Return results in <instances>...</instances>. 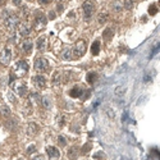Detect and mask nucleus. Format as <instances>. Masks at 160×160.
<instances>
[{
	"instance_id": "72a5a7b5",
	"label": "nucleus",
	"mask_w": 160,
	"mask_h": 160,
	"mask_svg": "<svg viewBox=\"0 0 160 160\" xmlns=\"http://www.w3.org/2000/svg\"><path fill=\"white\" fill-rule=\"evenodd\" d=\"M32 160H45V159H44V156H42V155H37V156H35Z\"/></svg>"
},
{
	"instance_id": "1a4fd4ad",
	"label": "nucleus",
	"mask_w": 160,
	"mask_h": 160,
	"mask_svg": "<svg viewBox=\"0 0 160 160\" xmlns=\"http://www.w3.org/2000/svg\"><path fill=\"white\" fill-rule=\"evenodd\" d=\"M45 24H46V17L42 16V14H40V16L35 19V24H34V26L36 27V30H41Z\"/></svg>"
},
{
	"instance_id": "e433bc0d",
	"label": "nucleus",
	"mask_w": 160,
	"mask_h": 160,
	"mask_svg": "<svg viewBox=\"0 0 160 160\" xmlns=\"http://www.w3.org/2000/svg\"><path fill=\"white\" fill-rule=\"evenodd\" d=\"M40 1V4H42V5H44V4H47L49 3V0H39Z\"/></svg>"
},
{
	"instance_id": "f3484780",
	"label": "nucleus",
	"mask_w": 160,
	"mask_h": 160,
	"mask_svg": "<svg viewBox=\"0 0 160 160\" xmlns=\"http://www.w3.org/2000/svg\"><path fill=\"white\" fill-rule=\"evenodd\" d=\"M27 90H28V88H27V86H26V85H22V86H19V87H18V90H17V91H18L19 96H22V97H24V96L27 95V92H28V91H27Z\"/></svg>"
},
{
	"instance_id": "58836bf2",
	"label": "nucleus",
	"mask_w": 160,
	"mask_h": 160,
	"mask_svg": "<svg viewBox=\"0 0 160 160\" xmlns=\"http://www.w3.org/2000/svg\"><path fill=\"white\" fill-rule=\"evenodd\" d=\"M55 16V13H54V12H50V13H49V17H50V18H53V17H54Z\"/></svg>"
},
{
	"instance_id": "dca6fc26",
	"label": "nucleus",
	"mask_w": 160,
	"mask_h": 160,
	"mask_svg": "<svg viewBox=\"0 0 160 160\" xmlns=\"http://www.w3.org/2000/svg\"><path fill=\"white\" fill-rule=\"evenodd\" d=\"M103 36H104V39H105V40L113 39V36H114V30H113V28H106L105 31H104Z\"/></svg>"
},
{
	"instance_id": "412c9836",
	"label": "nucleus",
	"mask_w": 160,
	"mask_h": 160,
	"mask_svg": "<svg viewBox=\"0 0 160 160\" xmlns=\"http://www.w3.org/2000/svg\"><path fill=\"white\" fill-rule=\"evenodd\" d=\"M16 126H17L16 119H11V120L7 122V127H8V129H11V131H13V129L16 128Z\"/></svg>"
},
{
	"instance_id": "4c0bfd02",
	"label": "nucleus",
	"mask_w": 160,
	"mask_h": 160,
	"mask_svg": "<svg viewBox=\"0 0 160 160\" xmlns=\"http://www.w3.org/2000/svg\"><path fill=\"white\" fill-rule=\"evenodd\" d=\"M13 3L16 4V5H19V4H21V0H13Z\"/></svg>"
},
{
	"instance_id": "6ab92c4d",
	"label": "nucleus",
	"mask_w": 160,
	"mask_h": 160,
	"mask_svg": "<svg viewBox=\"0 0 160 160\" xmlns=\"http://www.w3.org/2000/svg\"><path fill=\"white\" fill-rule=\"evenodd\" d=\"M30 34H31V30H30L28 26H26V24L21 26V35L22 36H28Z\"/></svg>"
},
{
	"instance_id": "7ed1b4c3",
	"label": "nucleus",
	"mask_w": 160,
	"mask_h": 160,
	"mask_svg": "<svg viewBox=\"0 0 160 160\" xmlns=\"http://www.w3.org/2000/svg\"><path fill=\"white\" fill-rule=\"evenodd\" d=\"M46 154H47V156H49V160H58L60 156L59 150H58L55 146H47L46 147Z\"/></svg>"
},
{
	"instance_id": "aec40b11",
	"label": "nucleus",
	"mask_w": 160,
	"mask_h": 160,
	"mask_svg": "<svg viewBox=\"0 0 160 160\" xmlns=\"http://www.w3.org/2000/svg\"><path fill=\"white\" fill-rule=\"evenodd\" d=\"M86 78H87V82L88 83H93V82H95V80H96V73L95 72H90Z\"/></svg>"
},
{
	"instance_id": "4be33fe9",
	"label": "nucleus",
	"mask_w": 160,
	"mask_h": 160,
	"mask_svg": "<svg viewBox=\"0 0 160 160\" xmlns=\"http://www.w3.org/2000/svg\"><path fill=\"white\" fill-rule=\"evenodd\" d=\"M124 8L128 11L133 8V0H124Z\"/></svg>"
},
{
	"instance_id": "ea45409f",
	"label": "nucleus",
	"mask_w": 160,
	"mask_h": 160,
	"mask_svg": "<svg viewBox=\"0 0 160 160\" xmlns=\"http://www.w3.org/2000/svg\"><path fill=\"white\" fill-rule=\"evenodd\" d=\"M18 160H22V159H18Z\"/></svg>"
},
{
	"instance_id": "9d476101",
	"label": "nucleus",
	"mask_w": 160,
	"mask_h": 160,
	"mask_svg": "<svg viewBox=\"0 0 160 160\" xmlns=\"http://www.w3.org/2000/svg\"><path fill=\"white\" fill-rule=\"evenodd\" d=\"M83 92H85V90H82L80 86H74V87L70 90L69 95L72 96V97H82V96H83Z\"/></svg>"
},
{
	"instance_id": "f8f14e48",
	"label": "nucleus",
	"mask_w": 160,
	"mask_h": 160,
	"mask_svg": "<svg viewBox=\"0 0 160 160\" xmlns=\"http://www.w3.org/2000/svg\"><path fill=\"white\" fill-rule=\"evenodd\" d=\"M67 155H68V157H69L70 160H76L77 159V156H78V147H76V146L70 147L69 151L67 152Z\"/></svg>"
},
{
	"instance_id": "ddd939ff",
	"label": "nucleus",
	"mask_w": 160,
	"mask_h": 160,
	"mask_svg": "<svg viewBox=\"0 0 160 160\" xmlns=\"http://www.w3.org/2000/svg\"><path fill=\"white\" fill-rule=\"evenodd\" d=\"M36 46L39 50H45V47H46V37L45 36L39 37V40L36 42Z\"/></svg>"
},
{
	"instance_id": "b1692460",
	"label": "nucleus",
	"mask_w": 160,
	"mask_h": 160,
	"mask_svg": "<svg viewBox=\"0 0 160 160\" xmlns=\"http://www.w3.org/2000/svg\"><path fill=\"white\" fill-rule=\"evenodd\" d=\"M59 82H60V73H55V74L53 76V83H54V85H58Z\"/></svg>"
},
{
	"instance_id": "20e7f679",
	"label": "nucleus",
	"mask_w": 160,
	"mask_h": 160,
	"mask_svg": "<svg viewBox=\"0 0 160 160\" xmlns=\"http://www.w3.org/2000/svg\"><path fill=\"white\" fill-rule=\"evenodd\" d=\"M82 8H83V12H85V18L86 19H90L91 16H92V13H93V4H92V1H85V3H83V5H82Z\"/></svg>"
},
{
	"instance_id": "c9c22d12",
	"label": "nucleus",
	"mask_w": 160,
	"mask_h": 160,
	"mask_svg": "<svg viewBox=\"0 0 160 160\" xmlns=\"http://www.w3.org/2000/svg\"><path fill=\"white\" fill-rule=\"evenodd\" d=\"M145 82H151V77L150 76H145Z\"/></svg>"
},
{
	"instance_id": "cd10ccee",
	"label": "nucleus",
	"mask_w": 160,
	"mask_h": 160,
	"mask_svg": "<svg viewBox=\"0 0 160 160\" xmlns=\"http://www.w3.org/2000/svg\"><path fill=\"white\" fill-rule=\"evenodd\" d=\"M34 151H36V147H35V145H31V146L27 149V152H28V154H32Z\"/></svg>"
},
{
	"instance_id": "0eeeda50",
	"label": "nucleus",
	"mask_w": 160,
	"mask_h": 160,
	"mask_svg": "<svg viewBox=\"0 0 160 160\" xmlns=\"http://www.w3.org/2000/svg\"><path fill=\"white\" fill-rule=\"evenodd\" d=\"M12 59V54H11V50L9 49H4L3 51H1V54H0V63L4 65L9 64V62H11Z\"/></svg>"
},
{
	"instance_id": "423d86ee",
	"label": "nucleus",
	"mask_w": 160,
	"mask_h": 160,
	"mask_svg": "<svg viewBox=\"0 0 160 160\" xmlns=\"http://www.w3.org/2000/svg\"><path fill=\"white\" fill-rule=\"evenodd\" d=\"M47 67H49V64H47V60L45 59V58H39V59H36V62H35V69L36 70L42 72V70H46Z\"/></svg>"
},
{
	"instance_id": "c756f323",
	"label": "nucleus",
	"mask_w": 160,
	"mask_h": 160,
	"mask_svg": "<svg viewBox=\"0 0 160 160\" xmlns=\"http://www.w3.org/2000/svg\"><path fill=\"white\" fill-rule=\"evenodd\" d=\"M106 113H108V115L110 117V118H114V111H113V109L108 108V109H106Z\"/></svg>"
},
{
	"instance_id": "f704fd0d",
	"label": "nucleus",
	"mask_w": 160,
	"mask_h": 160,
	"mask_svg": "<svg viewBox=\"0 0 160 160\" xmlns=\"http://www.w3.org/2000/svg\"><path fill=\"white\" fill-rule=\"evenodd\" d=\"M103 152H99V154H95V159H100V157H103Z\"/></svg>"
},
{
	"instance_id": "9b49d317",
	"label": "nucleus",
	"mask_w": 160,
	"mask_h": 160,
	"mask_svg": "<svg viewBox=\"0 0 160 160\" xmlns=\"http://www.w3.org/2000/svg\"><path fill=\"white\" fill-rule=\"evenodd\" d=\"M32 47H34V44H32L31 40H24V42L22 44V50H23L26 54H30L32 51Z\"/></svg>"
},
{
	"instance_id": "f257e3e1",
	"label": "nucleus",
	"mask_w": 160,
	"mask_h": 160,
	"mask_svg": "<svg viewBox=\"0 0 160 160\" xmlns=\"http://www.w3.org/2000/svg\"><path fill=\"white\" fill-rule=\"evenodd\" d=\"M85 53H86V41L85 40H80V41H77V44L72 49V57L81 58Z\"/></svg>"
},
{
	"instance_id": "f03ea898",
	"label": "nucleus",
	"mask_w": 160,
	"mask_h": 160,
	"mask_svg": "<svg viewBox=\"0 0 160 160\" xmlns=\"http://www.w3.org/2000/svg\"><path fill=\"white\" fill-rule=\"evenodd\" d=\"M27 72H28V64H27V62L19 60V62L16 63V65H14V73H16L17 77H23Z\"/></svg>"
},
{
	"instance_id": "4468645a",
	"label": "nucleus",
	"mask_w": 160,
	"mask_h": 160,
	"mask_svg": "<svg viewBox=\"0 0 160 160\" xmlns=\"http://www.w3.org/2000/svg\"><path fill=\"white\" fill-rule=\"evenodd\" d=\"M62 59L63 60H70L72 59V50L69 47H67L65 50H63L62 53Z\"/></svg>"
},
{
	"instance_id": "2f4dec72",
	"label": "nucleus",
	"mask_w": 160,
	"mask_h": 160,
	"mask_svg": "<svg viewBox=\"0 0 160 160\" xmlns=\"http://www.w3.org/2000/svg\"><path fill=\"white\" fill-rule=\"evenodd\" d=\"M41 100H42V105H44V106H46V108H49V106H50V104H49V101H47V99H41Z\"/></svg>"
},
{
	"instance_id": "39448f33",
	"label": "nucleus",
	"mask_w": 160,
	"mask_h": 160,
	"mask_svg": "<svg viewBox=\"0 0 160 160\" xmlns=\"http://www.w3.org/2000/svg\"><path fill=\"white\" fill-rule=\"evenodd\" d=\"M5 26L11 31L16 30V27L18 26V18L16 16H9L8 18H5Z\"/></svg>"
},
{
	"instance_id": "a878e982",
	"label": "nucleus",
	"mask_w": 160,
	"mask_h": 160,
	"mask_svg": "<svg viewBox=\"0 0 160 160\" xmlns=\"http://www.w3.org/2000/svg\"><path fill=\"white\" fill-rule=\"evenodd\" d=\"M106 19H108V14L106 13H101L100 16H99V22H100V23H104Z\"/></svg>"
},
{
	"instance_id": "bb28decb",
	"label": "nucleus",
	"mask_w": 160,
	"mask_h": 160,
	"mask_svg": "<svg viewBox=\"0 0 160 160\" xmlns=\"http://www.w3.org/2000/svg\"><path fill=\"white\" fill-rule=\"evenodd\" d=\"M58 140H59V144L62 145V146H64V145L67 144V138H65V137H63V136H59V138H58Z\"/></svg>"
},
{
	"instance_id": "5701e85b",
	"label": "nucleus",
	"mask_w": 160,
	"mask_h": 160,
	"mask_svg": "<svg viewBox=\"0 0 160 160\" xmlns=\"http://www.w3.org/2000/svg\"><path fill=\"white\" fill-rule=\"evenodd\" d=\"M157 13V8H156V5H150V8H149V14L150 16H155V14Z\"/></svg>"
},
{
	"instance_id": "2eb2a0df",
	"label": "nucleus",
	"mask_w": 160,
	"mask_h": 160,
	"mask_svg": "<svg viewBox=\"0 0 160 160\" xmlns=\"http://www.w3.org/2000/svg\"><path fill=\"white\" fill-rule=\"evenodd\" d=\"M100 51V41H93L92 46H91V53L93 55H97Z\"/></svg>"
},
{
	"instance_id": "7c9ffc66",
	"label": "nucleus",
	"mask_w": 160,
	"mask_h": 160,
	"mask_svg": "<svg viewBox=\"0 0 160 160\" xmlns=\"http://www.w3.org/2000/svg\"><path fill=\"white\" fill-rule=\"evenodd\" d=\"M91 149V144H90V142H88V144H87V146H86V145H85V146H83V151L82 152H85V154H86V152H88V150H90Z\"/></svg>"
},
{
	"instance_id": "473e14b6",
	"label": "nucleus",
	"mask_w": 160,
	"mask_h": 160,
	"mask_svg": "<svg viewBox=\"0 0 160 160\" xmlns=\"http://www.w3.org/2000/svg\"><path fill=\"white\" fill-rule=\"evenodd\" d=\"M113 7H114V11H115V12H120V5H119V4L118 3H117V4H113Z\"/></svg>"
},
{
	"instance_id": "a211bd4d",
	"label": "nucleus",
	"mask_w": 160,
	"mask_h": 160,
	"mask_svg": "<svg viewBox=\"0 0 160 160\" xmlns=\"http://www.w3.org/2000/svg\"><path fill=\"white\" fill-rule=\"evenodd\" d=\"M126 91H127L126 86H118V87L115 88V95L117 96H123L124 93H126Z\"/></svg>"
},
{
	"instance_id": "393cba45",
	"label": "nucleus",
	"mask_w": 160,
	"mask_h": 160,
	"mask_svg": "<svg viewBox=\"0 0 160 160\" xmlns=\"http://www.w3.org/2000/svg\"><path fill=\"white\" fill-rule=\"evenodd\" d=\"M37 126H35V124H30V134H36L37 133Z\"/></svg>"
},
{
	"instance_id": "6e6552de",
	"label": "nucleus",
	"mask_w": 160,
	"mask_h": 160,
	"mask_svg": "<svg viewBox=\"0 0 160 160\" xmlns=\"http://www.w3.org/2000/svg\"><path fill=\"white\" fill-rule=\"evenodd\" d=\"M32 82H34V85L36 86V87L39 88H44L45 86H46V80H45L44 76H34V78H32Z\"/></svg>"
},
{
	"instance_id": "c85d7f7f",
	"label": "nucleus",
	"mask_w": 160,
	"mask_h": 160,
	"mask_svg": "<svg viewBox=\"0 0 160 160\" xmlns=\"http://www.w3.org/2000/svg\"><path fill=\"white\" fill-rule=\"evenodd\" d=\"M9 113H11V111H9V108H8V106H4V108L1 109V114H5V115H8Z\"/></svg>"
}]
</instances>
